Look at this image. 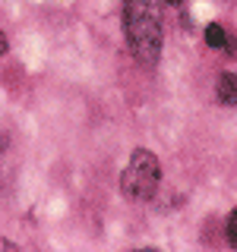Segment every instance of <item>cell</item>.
I'll list each match as a JSON object with an SVG mask.
<instances>
[{
  "instance_id": "cell-7",
  "label": "cell",
  "mask_w": 237,
  "mask_h": 252,
  "mask_svg": "<svg viewBox=\"0 0 237 252\" xmlns=\"http://www.w3.org/2000/svg\"><path fill=\"white\" fill-rule=\"evenodd\" d=\"M168 3H171V6H177V3H180V0H168Z\"/></svg>"
},
{
  "instance_id": "cell-3",
  "label": "cell",
  "mask_w": 237,
  "mask_h": 252,
  "mask_svg": "<svg viewBox=\"0 0 237 252\" xmlns=\"http://www.w3.org/2000/svg\"><path fill=\"white\" fill-rule=\"evenodd\" d=\"M215 98L221 104L234 107L237 104V73H221L218 82H215Z\"/></svg>"
},
{
  "instance_id": "cell-4",
  "label": "cell",
  "mask_w": 237,
  "mask_h": 252,
  "mask_svg": "<svg viewBox=\"0 0 237 252\" xmlns=\"http://www.w3.org/2000/svg\"><path fill=\"white\" fill-rule=\"evenodd\" d=\"M205 44H209V47H215V51H225V47H231V38H228L225 26H218V22L205 26Z\"/></svg>"
},
{
  "instance_id": "cell-6",
  "label": "cell",
  "mask_w": 237,
  "mask_h": 252,
  "mask_svg": "<svg viewBox=\"0 0 237 252\" xmlns=\"http://www.w3.org/2000/svg\"><path fill=\"white\" fill-rule=\"evenodd\" d=\"M3 54H6V38L0 35V57H3Z\"/></svg>"
},
{
  "instance_id": "cell-5",
  "label": "cell",
  "mask_w": 237,
  "mask_h": 252,
  "mask_svg": "<svg viewBox=\"0 0 237 252\" xmlns=\"http://www.w3.org/2000/svg\"><path fill=\"white\" fill-rule=\"evenodd\" d=\"M228 240H231V246H237V208L228 218Z\"/></svg>"
},
{
  "instance_id": "cell-1",
  "label": "cell",
  "mask_w": 237,
  "mask_h": 252,
  "mask_svg": "<svg viewBox=\"0 0 237 252\" xmlns=\"http://www.w3.org/2000/svg\"><path fill=\"white\" fill-rule=\"evenodd\" d=\"M123 32L136 63L155 66L161 57V3L158 0H126Z\"/></svg>"
},
{
  "instance_id": "cell-8",
  "label": "cell",
  "mask_w": 237,
  "mask_h": 252,
  "mask_svg": "<svg viewBox=\"0 0 237 252\" xmlns=\"http://www.w3.org/2000/svg\"><path fill=\"white\" fill-rule=\"evenodd\" d=\"M234 3H237V0H234Z\"/></svg>"
},
{
  "instance_id": "cell-2",
  "label": "cell",
  "mask_w": 237,
  "mask_h": 252,
  "mask_svg": "<svg viewBox=\"0 0 237 252\" xmlns=\"http://www.w3.org/2000/svg\"><path fill=\"white\" fill-rule=\"evenodd\" d=\"M158 180H161V164L158 158L149 152V148H136L130 158V164L123 167L120 177V192L126 202H149L158 189Z\"/></svg>"
}]
</instances>
